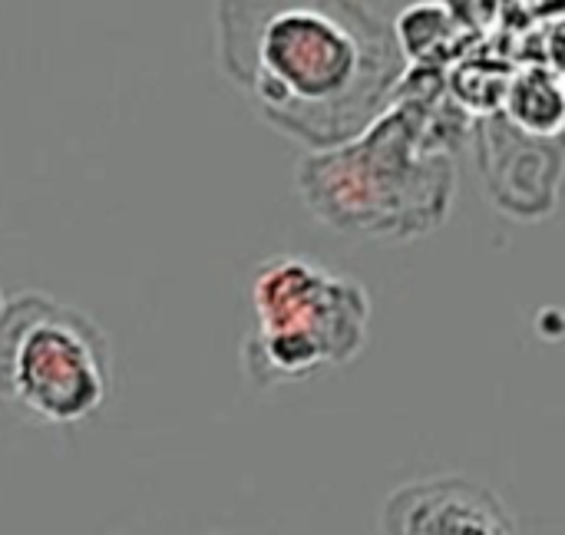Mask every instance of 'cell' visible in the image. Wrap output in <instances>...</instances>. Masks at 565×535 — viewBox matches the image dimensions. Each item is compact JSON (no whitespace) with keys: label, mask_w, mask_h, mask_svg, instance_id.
<instances>
[{"label":"cell","mask_w":565,"mask_h":535,"mask_svg":"<svg viewBox=\"0 0 565 535\" xmlns=\"http://www.w3.org/2000/svg\"><path fill=\"white\" fill-rule=\"evenodd\" d=\"M215 60L255 116L305 149L364 132L411 63L367 0H215Z\"/></svg>","instance_id":"6da1fadb"},{"label":"cell","mask_w":565,"mask_h":535,"mask_svg":"<svg viewBox=\"0 0 565 535\" xmlns=\"http://www.w3.org/2000/svg\"><path fill=\"white\" fill-rule=\"evenodd\" d=\"M457 139L440 69L411 66L394 103L354 139L308 149L295 185L321 225L367 242H417L437 232L457 195Z\"/></svg>","instance_id":"7a4b0ae2"},{"label":"cell","mask_w":565,"mask_h":535,"mask_svg":"<svg viewBox=\"0 0 565 535\" xmlns=\"http://www.w3.org/2000/svg\"><path fill=\"white\" fill-rule=\"evenodd\" d=\"M371 295L308 255H275L252 278V331L242 364L255 387L298 384L351 364L371 334Z\"/></svg>","instance_id":"3957f363"},{"label":"cell","mask_w":565,"mask_h":535,"mask_svg":"<svg viewBox=\"0 0 565 535\" xmlns=\"http://www.w3.org/2000/svg\"><path fill=\"white\" fill-rule=\"evenodd\" d=\"M0 377L7 400L46 427L89 420L113 390L106 331L79 308L20 291L0 311Z\"/></svg>","instance_id":"277c9868"},{"label":"cell","mask_w":565,"mask_h":535,"mask_svg":"<svg viewBox=\"0 0 565 535\" xmlns=\"http://www.w3.org/2000/svg\"><path fill=\"white\" fill-rule=\"evenodd\" d=\"M384 535H523L513 510L467 477H427L397 486L381 510Z\"/></svg>","instance_id":"5b68a950"},{"label":"cell","mask_w":565,"mask_h":535,"mask_svg":"<svg viewBox=\"0 0 565 535\" xmlns=\"http://www.w3.org/2000/svg\"><path fill=\"white\" fill-rule=\"evenodd\" d=\"M394 30L407 63L417 69H444L460 50H467V40L477 36L437 0H420L407 7Z\"/></svg>","instance_id":"8992f818"},{"label":"cell","mask_w":565,"mask_h":535,"mask_svg":"<svg viewBox=\"0 0 565 535\" xmlns=\"http://www.w3.org/2000/svg\"><path fill=\"white\" fill-rule=\"evenodd\" d=\"M510 116L520 132L550 136L565 119V99L559 86L543 73L523 76L510 93Z\"/></svg>","instance_id":"52a82bcc"},{"label":"cell","mask_w":565,"mask_h":535,"mask_svg":"<svg viewBox=\"0 0 565 535\" xmlns=\"http://www.w3.org/2000/svg\"><path fill=\"white\" fill-rule=\"evenodd\" d=\"M437 3H444L473 33L490 30L497 23V17H500V7H503V0H437Z\"/></svg>","instance_id":"ba28073f"}]
</instances>
